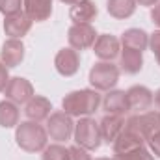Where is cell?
Wrapping results in <instances>:
<instances>
[{"instance_id":"cell-28","label":"cell","mask_w":160,"mask_h":160,"mask_svg":"<svg viewBox=\"0 0 160 160\" xmlns=\"http://www.w3.org/2000/svg\"><path fill=\"white\" fill-rule=\"evenodd\" d=\"M149 47H151V50H153V54H155V58L160 65V30H155L149 36Z\"/></svg>"},{"instance_id":"cell-7","label":"cell","mask_w":160,"mask_h":160,"mask_svg":"<svg viewBox=\"0 0 160 160\" xmlns=\"http://www.w3.org/2000/svg\"><path fill=\"white\" fill-rule=\"evenodd\" d=\"M4 93H6V99L11 101V102H15L17 106H19V104H26V102L36 95L32 82L26 80V78H22V77H13V78H9L6 89H4Z\"/></svg>"},{"instance_id":"cell-24","label":"cell","mask_w":160,"mask_h":160,"mask_svg":"<svg viewBox=\"0 0 160 160\" xmlns=\"http://www.w3.org/2000/svg\"><path fill=\"white\" fill-rule=\"evenodd\" d=\"M41 160H69V147H65L58 142L52 145H47L43 149Z\"/></svg>"},{"instance_id":"cell-2","label":"cell","mask_w":160,"mask_h":160,"mask_svg":"<svg viewBox=\"0 0 160 160\" xmlns=\"http://www.w3.org/2000/svg\"><path fill=\"white\" fill-rule=\"evenodd\" d=\"M15 140H17V145L26 151V153H39L47 147V142H48V134H47V128L39 125L38 121H22L17 125V130H15Z\"/></svg>"},{"instance_id":"cell-18","label":"cell","mask_w":160,"mask_h":160,"mask_svg":"<svg viewBox=\"0 0 160 160\" xmlns=\"http://www.w3.org/2000/svg\"><path fill=\"white\" fill-rule=\"evenodd\" d=\"M142 67H143L142 52L125 47L119 50V71H123L125 75H136L142 71Z\"/></svg>"},{"instance_id":"cell-16","label":"cell","mask_w":160,"mask_h":160,"mask_svg":"<svg viewBox=\"0 0 160 160\" xmlns=\"http://www.w3.org/2000/svg\"><path fill=\"white\" fill-rule=\"evenodd\" d=\"M50 110H52V104L47 97H41V95H34L26 104H24V114L30 121H43L50 116Z\"/></svg>"},{"instance_id":"cell-30","label":"cell","mask_w":160,"mask_h":160,"mask_svg":"<svg viewBox=\"0 0 160 160\" xmlns=\"http://www.w3.org/2000/svg\"><path fill=\"white\" fill-rule=\"evenodd\" d=\"M8 82H9V75H8V67L0 62V93L6 89V86H8Z\"/></svg>"},{"instance_id":"cell-5","label":"cell","mask_w":160,"mask_h":160,"mask_svg":"<svg viewBox=\"0 0 160 160\" xmlns=\"http://www.w3.org/2000/svg\"><path fill=\"white\" fill-rule=\"evenodd\" d=\"M119 67L112 62H97L89 71V84L97 91H110L119 82Z\"/></svg>"},{"instance_id":"cell-6","label":"cell","mask_w":160,"mask_h":160,"mask_svg":"<svg viewBox=\"0 0 160 160\" xmlns=\"http://www.w3.org/2000/svg\"><path fill=\"white\" fill-rule=\"evenodd\" d=\"M47 134L50 136V140L62 143V142H67L73 132H75V123L73 118L69 114H65L63 110L62 112H52L48 118H47Z\"/></svg>"},{"instance_id":"cell-12","label":"cell","mask_w":160,"mask_h":160,"mask_svg":"<svg viewBox=\"0 0 160 160\" xmlns=\"http://www.w3.org/2000/svg\"><path fill=\"white\" fill-rule=\"evenodd\" d=\"M32 19L24 13L19 11L15 15H8L4 21V32L6 36H9V39H21L22 36H26L32 28Z\"/></svg>"},{"instance_id":"cell-13","label":"cell","mask_w":160,"mask_h":160,"mask_svg":"<svg viewBox=\"0 0 160 160\" xmlns=\"http://www.w3.org/2000/svg\"><path fill=\"white\" fill-rule=\"evenodd\" d=\"M24 60V45L21 39H6L2 48H0V62L11 69L21 65V62Z\"/></svg>"},{"instance_id":"cell-33","label":"cell","mask_w":160,"mask_h":160,"mask_svg":"<svg viewBox=\"0 0 160 160\" xmlns=\"http://www.w3.org/2000/svg\"><path fill=\"white\" fill-rule=\"evenodd\" d=\"M153 102H155V106L158 108V112H160V89L155 93V99H153Z\"/></svg>"},{"instance_id":"cell-8","label":"cell","mask_w":160,"mask_h":160,"mask_svg":"<svg viewBox=\"0 0 160 160\" xmlns=\"http://www.w3.org/2000/svg\"><path fill=\"white\" fill-rule=\"evenodd\" d=\"M125 93H127L128 110H132L136 114H142V112H145V110H149L153 106L155 93L149 88H145V86H132Z\"/></svg>"},{"instance_id":"cell-23","label":"cell","mask_w":160,"mask_h":160,"mask_svg":"<svg viewBox=\"0 0 160 160\" xmlns=\"http://www.w3.org/2000/svg\"><path fill=\"white\" fill-rule=\"evenodd\" d=\"M19 106L11 101H0V127L13 128L19 125Z\"/></svg>"},{"instance_id":"cell-1","label":"cell","mask_w":160,"mask_h":160,"mask_svg":"<svg viewBox=\"0 0 160 160\" xmlns=\"http://www.w3.org/2000/svg\"><path fill=\"white\" fill-rule=\"evenodd\" d=\"M102 99L97 89H75L62 99V108L71 118H88L99 106Z\"/></svg>"},{"instance_id":"cell-35","label":"cell","mask_w":160,"mask_h":160,"mask_svg":"<svg viewBox=\"0 0 160 160\" xmlns=\"http://www.w3.org/2000/svg\"><path fill=\"white\" fill-rule=\"evenodd\" d=\"M97 160H110V158H104V157H102V158H97Z\"/></svg>"},{"instance_id":"cell-4","label":"cell","mask_w":160,"mask_h":160,"mask_svg":"<svg viewBox=\"0 0 160 160\" xmlns=\"http://www.w3.org/2000/svg\"><path fill=\"white\" fill-rule=\"evenodd\" d=\"M73 136H75L77 145L84 147L86 151H97L101 147V142H102L99 123L95 119H91L89 116L88 118H80L78 123H75Z\"/></svg>"},{"instance_id":"cell-25","label":"cell","mask_w":160,"mask_h":160,"mask_svg":"<svg viewBox=\"0 0 160 160\" xmlns=\"http://www.w3.org/2000/svg\"><path fill=\"white\" fill-rule=\"evenodd\" d=\"M110 160H155V155H153L145 145H142V147H136V149H132V151L116 155L114 158H110Z\"/></svg>"},{"instance_id":"cell-19","label":"cell","mask_w":160,"mask_h":160,"mask_svg":"<svg viewBox=\"0 0 160 160\" xmlns=\"http://www.w3.org/2000/svg\"><path fill=\"white\" fill-rule=\"evenodd\" d=\"M119 43L125 48H132V50L143 52L149 47V34L145 30H142V28H128V30L123 32Z\"/></svg>"},{"instance_id":"cell-31","label":"cell","mask_w":160,"mask_h":160,"mask_svg":"<svg viewBox=\"0 0 160 160\" xmlns=\"http://www.w3.org/2000/svg\"><path fill=\"white\" fill-rule=\"evenodd\" d=\"M151 21H153L155 26H158L160 28V2L151 8Z\"/></svg>"},{"instance_id":"cell-32","label":"cell","mask_w":160,"mask_h":160,"mask_svg":"<svg viewBox=\"0 0 160 160\" xmlns=\"http://www.w3.org/2000/svg\"><path fill=\"white\" fill-rule=\"evenodd\" d=\"M158 2L160 0H136V4H140V6H155Z\"/></svg>"},{"instance_id":"cell-27","label":"cell","mask_w":160,"mask_h":160,"mask_svg":"<svg viewBox=\"0 0 160 160\" xmlns=\"http://www.w3.org/2000/svg\"><path fill=\"white\" fill-rule=\"evenodd\" d=\"M69 160H91V157H89V151H86L84 147L73 145L69 147Z\"/></svg>"},{"instance_id":"cell-15","label":"cell","mask_w":160,"mask_h":160,"mask_svg":"<svg viewBox=\"0 0 160 160\" xmlns=\"http://www.w3.org/2000/svg\"><path fill=\"white\" fill-rule=\"evenodd\" d=\"M99 128H101L102 140L106 143H114L116 138L119 136V132L125 128V118L118 116V114H106L99 123Z\"/></svg>"},{"instance_id":"cell-11","label":"cell","mask_w":160,"mask_h":160,"mask_svg":"<svg viewBox=\"0 0 160 160\" xmlns=\"http://www.w3.org/2000/svg\"><path fill=\"white\" fill-rule=\"evenodd\" d=\"M121 43L116 36L112 34H101L97 36V39L93 43V52L101 62H112L119 56Z\"/></svg>"},{"instance_id":"cell-29","label":"cell","mask_w":160,"mask_h":160,"mask_svg":"<svg viewBox=\"0 0 160 160\" xmlns=\"http://www.w3.org/2000/svg\"><path fill=\"white\" fill-rule=\"evenodd\" d=\"M145 143L149 145V151H151L155 157H158V158H160V130H157V132H155L147 142H145Z\"/></svg>"},{"instance_id":"cell-17","label":"cell","mask_w":160,"mask_h":160,"mask_svg":"<svg viewBox=\"0 0 160 160\" xmlns=\"http://www.w3.org/2000/svg\"><path fill=\"white\" fill-rule=\"evenodd\" d=\"M102 108L106 114H118L125 116L128 112V104H127V93L121 89H110L106 91L104 99H102Z\"/></svg>"},{"instance_id":"cell-34","label":"cell","mask_w":160,"mask_h":160,"mask_svg":"<svg viewBox=\"0 0 160 160\" xmlns=\"http://www.w3.org/2000/svg\"><path fill=\"white\" fill-rule=\"evenodd\" d=\"M60 2H63V4H69V6H73L75 2H78V0H60Z\"/></svg>"},{"instance_id":"cell-21","label":"cell","mask_w":160,"mask_h":160,"mask_svg":"<svg viewBox=\"0 0 160 160\" xmlns=\"http://www.w3.org/2000/svg\"><path fill=\"white\" fill-rule=\"evenodd\" d=\"M112 145H114V155H121V153H127V151H132V149H136V147L145 145V142H143L140 136H136L134 132L123 128Z\"/></svg>"},{"instance_id":"cell-22","label":"cell","mask_w":160,"mask_h":160,"mask_svg":"<svg viewBox=\"0 0 160 160\" xmlns=\"http://www.w3.org/2000/svg\"><path fill=\"white\" fill-rule=\"evenodd\" d=\"M106 11L114 19H128L136 11V0H108Z\"/></svg>"},{"instance_id":"cell-10","label":"cell","mask_w":160,"mask_h":160,"mask_svg":"<svg viewBox=\"0 0 160 160\" xmlns=\"http://www.w3.org/2000/svg\"><path fill=\"white\" fill-rule=\"evenodd\" d=\"M54 67L62 77H73L77 75L80 69V56L78 50L65 47L62 50H58L56 58H54Z\"/></svg>"},{"instance_id":"cell-20","label":"cell","mask_w":160,"mask_h":160,"mask_svg":"<svg viewBox=\"0 0 160 160\" xmlns=\"http://www.w3.org/2000/svg\"><path fill=\"white\" fill-rule=\"evenodd\" d=\"M22 6L24 13L36 22H43L52 15V0H22Z\"/></svg>"},{"instance_id":"cell-26","label":"cell","mask_w":160,"mask_h":160,"mask_svg":"<svg viewBox=\"0 0 160 160\" xmlns=\"http://www.w3.org/2000/svg\"><path fill=\"white\" fill-rule=\"evenodd\" d=\"M21 6H22V0H0V13L4 17L15 15L21 11Z\"/></svg>"},{"instance_id":"cell-9","label":"cell","mask_w":160,"mask_h":160,"mask_svg":"<svg viewBox=\"0 0 160 160\" xmlns=\"http://www.w3.org/2000/svg\"><path fill=\"white\" fill-rule=\"evenodd\" d=\"M67 39L71 48L75 50H84L93 47V43L97 39V32L91 24H73L67 32Z\"/></svg>"},{"instance_id":"cell-3","label":"cell","mask_w":160,"mask_h":160,"mask_svg":"<svg viewBox=\"0 0 160 160\" xmlns=\"http://www.w3.org/2000/svg\"><path fill=\"white\" fill-rule=\"evenodd\" d=\"M125 128L140 136L143 142H147L157 130H160V112L158 110H147L142 114H134L125 121Z\"/></svg>"},{"instance_id":"cell-14","label":"cell","mask_w":160,"mask_h":160,"mask_svg":"<svg viewBox=\"0 0 160 160\" xmlns=\"http://www.w3.org/2000/svg\"><path fill=\"white\" fill-rule=\"evenodd\" d=\"M97 13H99V9L93 0H78L69 9V17L73 21V24H89L97 17Z\"/></svg>"}]
</instances>
